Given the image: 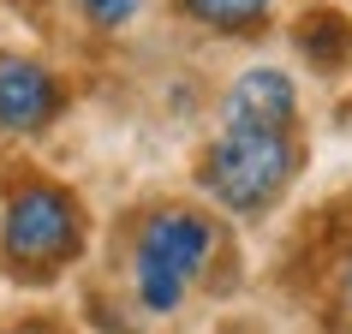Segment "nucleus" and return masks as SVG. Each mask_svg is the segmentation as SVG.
I'll use <instances>...</instances> for the list:
<instances>
[{
  "label": "nucleus",
  "mask_w": 352,
  "mask_h": 334,
  "mask_svg": "<svg viewBox=\"0 0 352 334\" xmlns=\"http://www.w3.org/2000/svg\"><path fill=\"white\" fill-rule=\"evenodd\" d=\"M90 245V209L66 179L12 173L0 191V275L19 287H54Z\"/></svg>",
  "instance_id": "1"
},
{
  "label": "nucleus",
  "mask_w": 352,
  "mask_h": 334,
  "mask_svg": "<svg viewBox=\"0 0 352 334\" xmlns=\"http://www.w3.org/2000/svg\"><path fill=\"white\" fill-rule=\"evenodd\" d=\"M221 251V233L204 209L186 203H155L138 215L126 245V280L144 316H173L186 293L209 275V263Z\"/></svg>",
  "instance_id": "2"
},
{
  "label": "nucleus",
  "mask_w": 352,
  "mask_h": 334,
  "mask_svg": "<svg viewBox=\"0 0 352 334\" xmlns=\"http://www.w3.org/2000/svg\"><path fill=\"white\" fill-rule=\"evenodd\" d=\"M298 173L293 131H257V126H221L197 155V186L227 215H263L280 203V191Z\"/></svg>",
  "instance_id": "3"
},
{
  "label": "nucleus",
  "mask_w": 352,
  "mask_h": 334,
  "mask_svg": "<svg viewBox=\"0 0 352 334\" xmlns=\"http://www.w3.org/2000/svg\"><path fill=\"white\" fill-rule=\"evenodd\" d=\"M66 108H72V90L48 60L24 48H0V131L6 137H42L66 120Z\"/></svg>",
  "instance_id": "4"
},
{
  "label": "nucleus",
  "mask_w": 352,
  "mask_h": 334,
  "mask_svg": "<svg viewBox=\"0 0 352 334\" xmlns=\"http://www.w3.org/2000/svg\"><path fill=\"white\" fill-rule=\"evenodd\" d=\"M298 120V90L280 66H251L233 78L221 102V126H257V131H293Z\"/></svg>",
  "instance_id": "5"
},
{
  "label": "nucleus",
  "mask_w": 352,
  "mask_h": 334,
  "mask_svg": "<svg viewBox=\"0 0 352 334\" xmlns=\"http://www.w3.org/2000/svg\"><path fill=\"white\" fill-rule=\"evenodd\" d=\"M293 42L322 78H340L352 66V19H340V12H305Z\"/></svg>",
  "instance_id": "6"
},
{
  "label": "nucleus",
  "mask_w": 352,
  "mask_h": 334,
  "mask_svg": "<svg viewBox=\"0 0 352 334\" xmlns=\"http://www.w3.org/2000/svg\"><path fill=\"white\" fill-rule=\"evenodd\" d=\"M191 24H204L215 36H251L263 30V19L275 12V0H173Z\"/></svg>",
  "instance_id": "7"
},
{
  "label": "nucleus",
  "mask_w": 352,
  "mask_h": 334,
  "mask_svg": "<svg viewBox=\"0 0 352 334\" xmlns=\"http://www.w3.org/2000/svg\"><path fill=\"white\" fill-rule=\"evenodd\" d=\"M72 12L90 24L96 36H120V30H131V24H138L144 0H72Z\"/></svg>",
  "instance_id": "8"
},
{
  "label": "nucleus",
  "mask_w": 352,
  "mask_h": 334,
  "mask_svg": "<svg viewBox=\"0 0 352 334\" xmlns=\"http://www.w3.org/2000/svg\"><path fill=\"white\" fill-rule=\"evenodd\" d=\"M340 322L352 329V251H346V263H340Z\"/></svg>",
  "instance_id": "9"
},
{
  "label": "nucleus",
  "mask_w": 352,
  "mask_h": 334,
  "mask_svg": "<svg viewBox=\"0 0 352 334\" xmlns=\"http://www.w3.org/2000/svg\"><path fill=\"white\" fill-rule=\"evenodd\" d=\"M0 334H60L54 322H12V329H0Z\"/></svg>",
  "instance_id": "10"
}]
</instances>
